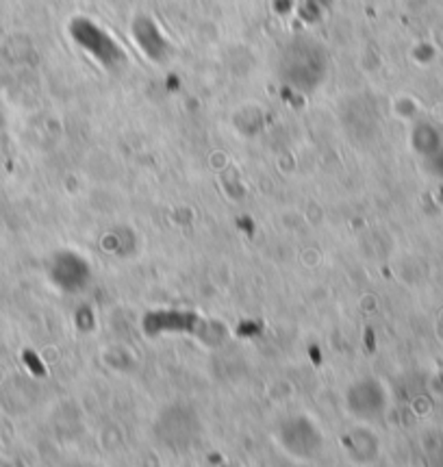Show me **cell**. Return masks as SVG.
<instances>
[{
    "label": "cell",
    "mask_w": 443,
    "mask_h": 467,
    "mask_svg": "<svg viewBox=\"0 0 443 467\" xmlns=\"http://www.w3.org/2000/svg\"><path fill=\"white\" fill-rule=\"evenodd\" d=\"M67 467H96V465H92V463H72V465H67Z\"/></svg>",
    "instance_id": "obj_6"
},
{
    "label": "cell",
    "mask_w": 443,
    "mask_h": 467,
    "mask_svg": "<svg viewBox=\"0 0 443 467\" xmlns=\"http://www.w3.org/2000/svg\"><path fill=\"white\" fill-rule=\"evenodd\" d=\"M344 407L345 413L356 424H374L387 411V391H385V385L372 379V376H361V379L352 380L345 387Z\"/></svg>",
    "instance_id": "obj_4"
},
{
    "label": "cell",
    "mask_w": 443,
    "mask_h": 467,
    "mask_svg": "<svg viewBox=\"0 0 443 467\" xmlns=\"http://www.w3.org/2000/svg\"><path fill=\"white\" fill-rule=\"evenodd\" d=\"M50 278L61 292H81L89 281V267L74 253H64L50 267Z\"/></svg>",
    "instance_id": "obj_5"
},
{
    "label": "cell",
    "mask_w": 443,
    "mask_h": 467,
    "mask_svg": "<svg viewBox=\"0 0 443 467\" xmlns=\"http://www.w3.org/2000/svg\"><path fill=\"white\" fill-rule=\"evenodd\" d=\"M274 440L278 448L295 461H315L326 448V437L320 424L304 413H294L276 424Z\"/></svg>",
    "instance_id": "obj_2"
},
{
    "label": "cell",
    "mask_w": 443,
    "mask_h": 467,
    "mask_svg": "<svg viewBox=\"0 0 443 467\" xmlns=\"http://www.w3.org/2000/svg\"><path fill=\"white\" fill-rule=\"evenodd\" d=\"M324 50L311 39H294L281 53L278 61V74L287 85L298 89V92H314L324 81L326 74V59Z\"/></svg>",
    "instance_id": "obj_1"
},
{
    "label": "cell",
    "mask_w": 443,
    "mask_h": 467,
    "mask_svg": "<svg viewBox=\"0 0 443 467\" xmlns=\"http://www.w3.org/2000/svg\"><path fill=\"white\" fill-rule=\"evenodd\" d=\"M152 435L159 446L172 450V452H185L201 440V415L187 404H172L157 415L155 424H152Z\"/></svg>",
    "instance_id": "obj_3"
}]
</instances>
